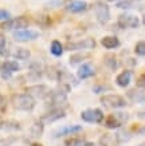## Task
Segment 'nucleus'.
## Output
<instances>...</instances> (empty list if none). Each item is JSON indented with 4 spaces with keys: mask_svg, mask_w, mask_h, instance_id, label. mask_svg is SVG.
Masks as SVG:
<instances>
[{
    "mask_svg": "<svg viewBox=\"0 0 145 146\" xmlns=\"http://www.w3.org/2000/svg\"><path fill=\"white\" fill-rule=\"evenodd\" d=\"M11 103L16 110L22 111H31L35 107V99L30 94H15L11 98Z\"/></svg>",
    "mask_w": 145,
    "mask_h": 146,
    "instance_id": "nucleus-1",
    "label": "nucleus"
},
{
    "mask_svg": "<svg viewBox=\"0 0 145 146\" xmlns=\"http://www.w3.org/2000/svg\"><path fill=\"white\" fill-rule=\"evenodd\" d=\"M101 103L106 107H110V109H118V107L126 106L125 98H122L121 95H117V94H108V95H104V97L101 98Z\"/></svg>",
    "mask_w": 145,
    "mask_h": 146,
    "instance_id": "nucleus-2",
    "label": "nucleus"
},
{
    "mask_svg": "<svg viewBox=\"0 0 145 146\" xmlns=\"http://www.w3.org/2000/svg\"><path fill=\"white\" fill-rule=\"evenodd\" d=\"M94 15H96L97 20L101 23V24L108 23L110 19V11H109L108 4L104 3V1H97L96 4H94Z\"/></svg>",
    "mask_w": 145,
    "mask_h": 146,
    "instance_id": "nucleus-3",
    "label": "nucleus"
},
{
    "mask_svg": "<svg viewBox=\"0 0 145 146\" xmlns=\"http://www.w3.org/2000/svg\"><path fill=\"white\" fill-rule=\"evenodd\" d=\"M48 99V105H51L53 107H61L62 105H66L67 97H66V91H62V90H54L50 91V94L47 95Z\"/></svg>",
    "mask_w": 145,
    "mask_h": 146,
    "instance_id": "nucleus-4",
    "label": "nucleus"
},
{
    "mask_svg": "<svg viewBox=\"0 0 145 146\" xmlns=\"http://www.w3.org/2000/svg\"><path fill=\"white\" fill-rule=\"evenodd\" d=\"M81 118L82 121L89 123H100L104 121V113L100 109H89V110L82 111Z\"/></svg>",
    "mask_w": 145,
    "mask_h": 146,
    "instance_id": "nucleus-5",
    "label": "nucleus"
},
{
    "mask_svg": "<svg viewBox=\"0 0 145 146\" xmlns=\"http://www.w3.org/2000/svg\"><path fill=\"white\" fill-rule=\"evenodd\" d=\"M118 26L122 28H137L140 26V19L133 13H121L118 16Z\"/></svg>",
    "mask_w": 145,
    "mask_h": 146,
    "instance_id": "nucleus-6",
    "label": "nucleus"
},
{
    "mask_svg": "<svg viewBox=\"0 0 145 146\" xmlns=\"http://www.w3.org/2000/svg\"><path fill=\"white\" fill-rule=\"evenodd\" d=\"M28 24H30V20L26 16H18V18L12 19V20H8V22L3 23L0 27L3 30H23Z\"/></svg>",
    "mask_w": 145,
    "mask_h": 146,
    "instance_id": "nucleus-7",
    "label": "nucleus"
},
{
    "mask_svg": "<svg viewBox=\"0 0 145 146\" xmlns=\"http://www.w3.org/2000/svg\"><path fill=\"white\" fill-rule=\"evenodd\" d=\"M13 39L16 42H30L39 38V32L35 30H15L13 32Z\"/></svg>",
    "mask_w": 145,
    "mask_h": 146,
    "instance_id": "nucleus-8",
    "label": "nucleus"
},
{
    "mask_svg": "<svg viewBox=\"0 0 145 146\" xmlns=\"http://www.w3.org/2000/svg\"><path fill=\"white\" fill-rule=\"evenodd\" d=\"M96 47V40L92 38H86L84 40L79 42H74V43H67L66 48L70 51H75V50H86V48H94Z\"/></svg>",
    "mask_w": 145,
    "mask_h": 146,
    "instance_id": "nucleus-9",
    "label": "nucleus"
},
{
    "mask_svg": "<svg viewBox=\"0 0 145 146\" xmlns=\"http://www.w3.org/2000/svg\"><path fill=\"white\" fill-rule=\"evenodd\" d=\"M82 130L81 125H69V126H63V127L55 130L53 134L54 138H61V137H66V135H73V134L78 133Z\"/></svg>",
    "mask_w": 145,
    "mask_h": 146,
    "instance_id": "nucleus-10",
    "label": "nucleus"
},
{
    "mask_svg": "<svg viewBox=\"0 0 145 146\" xmlns=\"http://www.w3.org/2000/svg\"><path fill=\"white\" fill-rule=\"evenodd\" d=\"M27 93L30 94L31 97L34 98H42V99H46L47 95L50 94V89L44 84H36V86H31L27 89Z\"/></svg>",
    "mask_w": 145,
    "mask_h": 146,
    "instance_id": "nucleus-11",
    "label": "nucleus"
},
{
    "mask_svg": "<svg viewBox=\"0 0 145 146\" xmlns=\"http://www.w3.org/2000/svg\"><path fill=\"white\" fill-rule=\"evenodd\" d=\"M128 119V117L122 113H120L118 115H109L105 119V126L109 129H117Z\"/></svg>",
    "mask_w": 145,
    "mask_h": 146,
    "instance_id": "nucleus-12",
    "label": "nucleus"
},
{
    "mask_svg": "<svg viewBox=\"0 0 145 146\" xmlns=\"http://www.w3.org/2000/svg\"><path fill=\"white\" fill-rule=\"evenodd\" d=\"M65 115H66V113L62 110V109L57 107V109H54V110L48 111L46 115H43V117L40 118V121H42L43 123H53V122H55V121L63 118Z\"/></svg>",
    "mask_w": 145,
    "mask_h": 146,
    "instance_id": "nucleus-13",
    "label": "nucleus"
},
{
    "mask_svg": "<svg viewBox=\"0 0 145 146\" xmlns=\"http://www.w3.org/2000/svg\"><path fill=\"white\" fill-rule=\"evenodd\" d=\"M128 97L130 101L137 102V103L145 102V87H138V89H133L128 91Z\"/></svg>",
    "mask_w": 145,
    "mask_h": 146,
    "instance_id": "nucleus-14",
    "label": "nucleus"
},
{
    "mask_svg": "<svg viewBox=\"0 0 145 146\" xmlns=\"http://www.w3.org/2000/svg\"><path fill=\"white\" fill-rule=\"evenodd\" d=\"M94 72H96V70H94L93 64H90V63H84V64H82V66L78 68V71H77L78 78H81V79L90 78V76L94 75Z\"/></svg>",
    "mask_w": 145,
    "mask_h": 146,
    "instance_id": "nucleus-15",
    "label": "nucleus"
},
{
    "mask_svg": "<svg viewBox=\"0 0 145 146\" xmlns=\"http://www.w3.org/2000/svg\"><path fill=\"white\" fill-rule=\"evenodd\" d=\"M101 44L108 50H113V48H117L120 46V40L117 36H113V35H109V36H105L101 39Z\"/></svg>",
    "mask_w": 145,
    "mask_h": 146,
    "instance_id": "nucleus-16",
    "label": "nucleus"
},
{
    "mask_svg": "<svg viewBox=\"0 0 145 146\" xmlns=\"http://www.w3.org/2000/svg\"><path fill=\"white\" fill-rule=\"evenodd\" d=\"M130 79H132V71L125 70L116 78V82H117V84L120 87H126L128 84L130 83Z\"/></svg>",
    "mask_w": 145,
    "mask_h": 146,
    "instance_id": "nucleus-17",
    "label": "nucleus"
},
{
    "mask_svg": "<svg viewBox=\"0 0 145 146\" xmlns=\"http://www.w3.org/2000/svg\"><path fill=\"white\" fill-rule=\"evenodd\" d=\"M88 7L86 1H82V0H73L70 4L67 5V11L70 12H74V13H78V12H82L85 11Z\"/></svg>",
    "mask_w": 145,
    "mask_h": 146,
    "instance_id": "nucleus-18",
    "label": "nucleus"
},
{
    "mask_svg": "<svg viewBox=\"0 0 145 146\" xmlns=\"http://www.w3.org/2000/svg\"><path fill=\"white\" fill-rule=\"evenodd\" d=\"M43 122L40 121V122H35V123H32V126L30 127L28 130V133H30V137L31 138H39L43 133Z\"/></svg>",
    "mask_w": 145,
    "mask_h": 146,
    "instance_id": "nucleus-19",
    "label": "nucleus"
},
{
    "mask_svg": "<svg viewBox=\"0 0 145 146\" xmlns=\"http://www.w3.org/2000/svg\"><path fill=\"white\" fill-rule=\"evenodd\" d=\"M0 130L16 131V130H20V125L16 121H4V122H0Z\"/></svg>",
    "mask_w": 145,
    "mask_h": 146,
    "instance_id": "nucleus-20",
    "label": "nucleus"
},
{
    "mask_svg": "<svg viewBox=\"0 0 145 146\" xmlns=\"http://www.w3.org/2000/svg\"><path fill=\"white\" fill-rule=\"evenodd\" d=\"M117 135H113V134H104L100 139V143L101 146H117Z\"/></svg>",
    "mask_w": 145,
    "mask_h": 146,
    "instance_id": "nucleus-21",
    "label": "nucleus"
},
{
    "mask_svg": "<svg viewBox=\"0 0 145 146\" xmlns=\"http://www.w3.org/2000/svg\"><path fill=\"white\" fill-rule=\"evenodd\" d=\"M12 56L16 58V59H20V60H26V59H28V58L31 56V52H30V50L19 47V48H16L15 51H13Z\"/></svg>",
    "mask_w": 145,
    "mask_h": 146,
    "instance_id": "nucleus-22",
    "label": "nucleus"
},
{
    "mask_svg": "<svg viewBox=\"0 0 145 146\" xmlns=\"http://www.w3.org/2000/svg\"><path fill=\"white\" fill-rule=\"evenodd\" d=\"M104 63H105V66L108 68H110L112 71L117 70V67H118V62H117V59H116L114 55H106L104 58Z\"/></svg>",
    "mask_w": 145,
    "mask_h": 146,
    "instance_id": "nucleus-23",
    "label": "nucleus"
},
{
    "mask_svg": "<svg viewBox=\"0 0 145 146\" xmlns=\"http://www.w3.org/2000/svg\"><path fill=\"white\" fill-rule=\"evenodd\" d=\"M50 51L54 56H61L62 52H63V46H62L61 42L58 40H53L51 42V46H50Z\"/></svg>",
    "mask_w": 145,
    "mask_h": 146,
    "instance_id": "nucleus-24",
    "label": "nucleus"
},
{
    "mask_svg": "<svg viewBox=\"0 0 145 146\" xmlns=\"http://www.w3.org/2000/svg\"><path fill=\"white\" fill-rule=\"evenodd\" d=\"M89 55L88 54H75V55H71L70 56V64L71 66H77V64H79V63H82L85 60V59H88Z\"/></svg>",
    "mask_w": 145,
    "mask_h": 146,
    "instance_id": "nucleus-25",
    "label": "nucleus"
},
{
    "mask_svg": "<svg viewBox=\"0 0 145 146\" xmlns=\"http://www.w3.org/2000/svg\"><path fill=\"white\" fill-rule=\"evenodd\" d=\"M19 64L16 62H13V60H5L3 63V70L5 71H9V72H15V71H19Z\"/></svg>",
    "mask_w": 145,
    "mask_h": 146,
    "instance_id": "nucleus-26",
    "label": "nucleus"
},
{
    "mask_svg": "<svg viewBox=\"0 0 145 146\" xmlns=\"http://www.w3.org/2000/svg\"><path fill=\"white\" fill-rule=\"evenodd\" d=\"M0 55L1 56H8L9 55V51L7 48V40L1 34H0Z\"/></svg>",
    "mask_w": 145,
    "mask_h": 146,
    "instance_id": "nucleus-27",
    "label": "nucleus"
},
{
    "mask_svg": "<svg viewBox=\"0 0 145 146\" xmlns=\"http://www.w3.org/2000/svg\"><path fill=\"white\" fill-rule=\"evenodd\" d=\"M134 52L137 55H141V56H145V40H141L136 44L134 47Z\"/></svg>",
    "mask_w": 145,
    "mask_h": 146,
    "instance_id": "nucleus-28",
    "label": "nucleus"
},
{
    "mask_svg": "<svg viewBox=\"0 0 145 146\" xmlns=\"http://www.w3.org/2000/svg\"><path fill=\"white\" fill-rule=\"evenodd\" d=\"M65 143H66V146H84L85 141L78 139V138H71V139H67Z\"/></svg>",
    "mask_w": 145,
    "mask_h": 146,
    "instance_id": "nucleus-29",
    "label": "nucleus"
},
{
    "mask_svg": "<svg viewBox=\"0 0 145 146\" xmlns=\"http://www.w3.org/2000/svg\"><path fill=\"white\" fill-rule=\"evenodd\" d=\"M117 7H118V8H130V7H133V0H122V1H118V3H117Z\"/></svg>",
    "mask_w": 145,
    "mask_h": 146,
    "instance_id": "nucleus-30",
    "label": "nucleus"
},
{
    "mask_svg": "<svg viewBox=\"0 0 145 146\" xmlns=\"http://www.w3.org/2000/svg\"><path fill=\"white\" fill-rule=\"evenodd\" d=\"M16 141V137H8L4 139H0V146H9Z\"/></svg>",
    "mask_w": 145,
    "mask_h": 146,
    "instance_id": "nucleus-31",
    "label": "nucleus"
},
{
    "mask_svg": "<svg viewBox=\"0 0 145 146\" xmlns=\"http://www.w3.org/2000/svg\"><path fill=\"white\" fill-rule=\"evenodd\" d=\"M9 18V12H7L5 9H0V20H5Z\"/></svg>",
    "mask_w": 145,
    "mask_h": 146,
    "instance_id": "nucleus-32",
    "label": "nucleus"
},
{
    "mask_svg": "<svg viewBox=\"0 0 145 146\" xmlns=\"http://www.w3.org/2000/svg\"><path fill=\"white\" fill-rule=\"evenodd\" d=\"M137 86H138V87H145V75L140 76V79L137 82Z\"/></svg>",
    "mask_w": 145,
    "mask_h": 146,
    "instance_id": "nucleus-33",
    "label": "nucleus"
},
{
    "mask_svg": "<svg viewBox=\"0 0 145 146\" xmlns=\"http://www.w3.org/2000/svg\"><path fill=\"white\" fill-rule=\"evenodd\" d=\"M5 107V98L0 94V110H4Z\"/></svg>",
    "mask_w": 145,
    "mask_h": 146,
    "instance_id": "nucleus-34",
    "label": "nucleus"
},
{
    "mask_svg": "<svg viewBox=\"0 0 145 146\" xmlns=\"http://www.w3.org/2000/svg\"><path fill=\"white\" fill-rule=\"evenodd\" d=\"M140 134H145V126H144V127H142V129H141V130H140Z\"/></svg>",
    "mask_w": 145,
    "mask_h": 146,
    "instance_id": "nucleus-35",
    "label": "nucleus"
},
{
    "mask_svg": "<svg viewBox=\"0 0 145 146\" xmlns=\"http://www.w3.org/2000/svg\"><path fill=\"white\" fill-rule=\"evenodd\" d=\"M31 146H42V145H40V143H36V142H35V143H32Z\"/></svg>",
    "mask_w": 145,
    "mask_h": 146,
    "instance_id": "nucleus-36",
    "label": "nucleus"
},
{
    "mask_svg": "<svg viewBox=\"0 0 145 146\" xmlns=\"http://www.w3.org/2000/svg\"><path fill=\"white\" fill-rule=\"evenodd\" d=\"M84 146H93V143H84Z\"/></svg>",
    "mask_w": 145,
    "mask_h": 146,
    "instance_id": "nucleus-37",
    "label": "nucleus"
},
{
    "mask_svg": "<svg viewBox=\"0 0 145 146\" xmlns=\"http://www.w3.org/2000/svg\"><path fill=\"white\" fill-rule=\"evenodd\" d=\"M142 23H144V24H145V15H144V16H142Z\"/></svg>",
    "mask_w": 145,
    "mask_h": 146,
    "instance_id": "nucleus-38",
    "label": "nucleus"
},
{
    "mask_svg": "<svg viewBox=\"0 0 145 146\" xmlns=\"http://www.w3.org/2000/svg\"><path fill=\"white\" fill-rule=\"evenodd\" d=\"M108 1H120V0H108Z\"/></svg>",
    "mask_w": 145,
    "mask_h": 146,
    "instance_id": "nucleus-39",
    "label": "nucleus"
}]
</instances>
